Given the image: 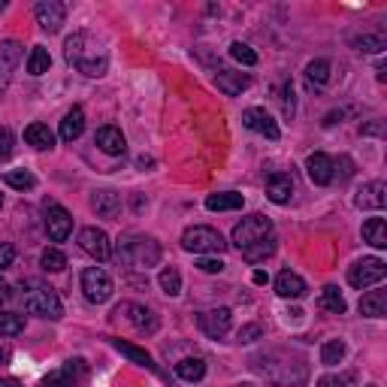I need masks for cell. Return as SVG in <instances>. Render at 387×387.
<instances>
[{
	"label": "cell",
	"mask_w": 387,
	"mask_h": 387,
	"mask_svg": "<svg viewBox=\"0 0 387 387\" xmlns=\"http://www.w3.org/2000/svg\"><path fill=\"white\" fill-rule=\"evenodd\" d=\"M64 58H67V64L76 67V70L85 76H103L109 67V55L103 49V43L85 30L73 33V37L64 43Z\"/></svg>",
	"instance_id": "obj_1"
},
{
	"label": "cell",
	"mask_w": 387,
	"mask_h": 387,
	"mask_svg": "<svg viewBox=\"0 0 387 387\" xmlns=\"http://www.w3.org/2000/svg\"><path fill=\"white\" fill-rule=\"evenodd\" d=\"M116 315L121 318H128V321L140 330V333H155L157 330V318H155V312H149L145 305H136V303H121L118 309H116Z\"/></svg>",
	"instance_id": "obj_13"
},
{
	"label": "cell",
	"mask_w": 387,
	"mask_h": 387,
	"mask_svg": "<svg viewBox=\"0 0 387 387\" xmlns=\"http://www.w3.org/2000/svg\"><path fill=\"white\" fill-rule=\"evenodd\" d=\"M40 264L45 272H61L67 267V254L61 252V248H45L43 257H40Z\"/></svg>",
	"instance_id": "obj_35"
},
{
	"label": "cell",
	"mask_w": 387,
	"mask_h": 387,
	"mask_svg": "<svg viewBox=\"0 0 387 387\" xmlns=\"http://www.w3.org/2000/svg\"><path fill=\"white\" fill-rule=\"evenodd\" d=\"M25 142L33 145V149L45 152V149H52V145H55V133L45 128V124L33 121V124H28V128H25Z\"/></svg>",
	"instance_id": "obj_23"
},
{
	"label": "cell",
	"mask_w": 387,
	"mask_h": 387,
	"mask_svg": "<svg viewBox=\"0 0 387 387\" xmlns=\"http://www.w3.org/2000/svg\"><path fill=\"white\" fill-rule=\"evenodd\" d=\"M381 130H384L381 121H372V124H366V128H360V133H381Z\"/></svg>",
	"instance_id": "obj_47"
},
{
	"label": "cell",
	"mask_w": 387,
	"mask_h": 387,
	"mask_svg": "<svg viewBox=\"0 0 387 387\" xmlns=\"http://www.w3.org/2000/svg\"><path fill=\"white\" fill-rule=\"evenodd\" d=\"M0 387H18L16 378H0Z\"/></svg>",
	"instance_id": "obj_50"
},
{
	"label": "cell",
	"mask_w": 387,
	"mask_h": 387,
	"mask_svg": "<svg viewBox=\"0 0 387 387\" xmlns=\"http://www.w3.org/2000/svg\"><path fill=\"white\" fill-rule=\"evenodd\" d=\"M197 324H200V330L206 333L209 339H221V336H227L230 333V327H233V312L230 309H209V312H203V315H197Z\"/></svg>",
	"instance_id": "obj_10"
},
{
	"label": "cell",
	"mask_w": 387,
	"mask_h": 387,
	"mask_svg": "<svg viewBox=\"0 0 387 387\" xmlns=\"http://www.w3.org/2000/svg\"><path fill=\"white\" fill-rule=\"evenodd\" d=\"M384 309H387L384 291H369L366 297L360 300V315H366V318H384Z\"/></svg>",
	"instance_id": "obj_27"
},
{
	"label": "cell",
	"mask_w": 387,
	"mask_h": 387,
	"mask_svg": "<svg viewBox=\"0 0 387 387\" xmlns=\"http://www.w3.org/2000/svg\"><path fill=\"white\" fill-rule=\"evenodd\" d=\"M13 260H16V248L9 242H0V269L13 267Z\"/></svg>",
	"instance_id": "obj_43"
},
{
	"label": "cell",
	"mask_w": 387,
	"mask_h": 387,
	"mask_svg": "<svg viewBox=\"0 0 387 387\" xmlns=\"http://www.w3.org/2000/svg\"><path fill=\"white\" fill-rule=\"evenodd\" d=\"M366 387H378V384H366Z\"/></svg>",
	"instance_id": "obj_53"
},
{
	"label": "cell",
	"mask_w": 387,
	"mask_h": 387,
	"mask_svg": "<svg viewBox=\"0 0 387 387\" xmlns=\"http://www.w3.org/2000/svg\"><path fill=\"white\" fill-rule=\"evenodd\" d=\"M267 197L272 203H279V206L291 203V197H293V176L291 173H269V179H267Z\"/></svg>",
	"instance_id": "obj_16"
},
{
	"label": "cell",
	"mask_w": 387,
	"mask_h": 387,
	"mask_svg": "<svg viewBox=\"0 0 387 387\" xmlns=\"http://www.w3.org/2000/svg\"><path fill=\"white\" fill-rule=\"evenodd\" d=\"M276 293L281 300H300L305 293V281L297 276V272L284 269V272H279V279H276Z\"/></svg>",
	"instance_id": "obj_18"
},
{
	"label": "cell",
	"mask_w": 387,
	"mask_h": 387,
	"mask_svg": "<svg viewBox=\"0 0 387 387\" xmlns=\"http://www.w3.org/2000/svg\"><path fill=\"white\" fill-rule=\"evenodd\" d=\"M384 276H387V267H384L381 257H363V260H357V264L348 269V281L354 284V288H360V291L369 288V284H378Z\"/></svg>",
	"instance_id": "obj_6"
},
{
	"label": "cell",
	"mask_w": 387,
	"mask_h": 387,
	"mask_svg": "<svg viewBox=\"0 0 387 387\" xmlns=\"http://www.w3.org/2000/svg\"><path fill=\"white\" fill-rule=\"evenodd\" d=\"M25 309L30 315H40V318H49V321H58L64 315V305L58 300V293L52 288H43V284H30L25 291Z\"/></svg>",
	"instance_id": "obj_4"
},
{
	"label": "cell",
	"mask_w": 387,
	"mask_h": 387,
	"mask_svg": "<svg viewBox=\"0 0 387 387\" xmlns=\"http://www.w3.org/2000/svg\"><path fill=\"white\" fill-rule=\"evenodd\" d=\"M21 61V43L18 40H6L0 43V100H4V91L13 79V70Z\"/></svg>",
	"instance_id": "obj_12"
},
{
	"label": "cell",
	"mask_w": 387,
	"mask_h": 387,
	"mask_svg": "<svg viewBox=\"0 0 387 387\" xmlns=\"http://www.w3.org/2000/svg\"><path fill=\"white\" fill-rule=\"evenodd\" d=\"M248 79L245 73H236V70H218L215 73V85H218V91H224L227 97H236V94H242V91L248 88Z\"/></svg>",
	"instance_id": "obj_21"
},
{
	"label": "cell",
	"mask_w": 387,
	"mask_h": 387,
	"mask_svg": "<svg viewBox=\"0 0 387 387\" xmlns=\"http://www.w3.org/2000/svg\"><path fill=\"white\" fill-rule=\"evenodd\" d=\"M94 142L100 145V152L106 155H121L124 149H128V140H124V133L118 128H112V124H106V128H100Z\"/></svg>",
	"instance_id": "obj_19"
},
{
	"label": "cell",
	"mask_w": 387,
	"mask_h": 387,
	"mask_svg": "<svg viewBox=\"0 0 387 387\" xmlns=\"http://www.w3.org/2000/svg\"><path fill=\"white\" fill-rule=\"evenodd\" d=\"M43 387H76L70 369H58V372H49L43 378Z\"/></svg>",
	"instance_id": "obj_40"
},
{
	"label": "cell",
	"mask_w": 387,
	"mask_h": 387,
	"mask_svg": "<svg viewBox=\"0 0 387 387\" xmlns=\"http://www.w3.org/2000/svg\"><path fill=\"white\" fill-rule=\"evenodd\" d=\"M82 293L88 303H106L112 297V279L106 276L103 269L88 267L82 272Z\"/></svg>",
	"instance_id": "obj_7"
},
{
	"label": "cell",
	"mask_w": 387,
	"mask_h": 387,
	"mask_svg": "<svg viewBox=\"0 0 387 387\" xmlns=\"http://www.w3.org/2000/svg\"><path fill=\"white\" fill-rule=\"evenodd\" d=\"M9 300V284L4 281V279H0V305H4Z\"/></svg>",
	"instance_id": "obj_48"
},
{
	"label": "cell",
	"mask_w": 387,
	"mask_h": 387,
	"mask_svg": "<svg viewBox=\"0 0 387 387\" xmlns=\"http://www.w3.org/2000/svg\"><path fill=\"white\" fill-rule=\"evenodd\" d=\"M354 206L357 209H384L387 206V185L384 181H369V185H363L354 197Z\"/></svg>",
	"instance_id": "obj_15"
},
{
	"label": "cell",
	"mask_w": 387,
	"mask_h": 387,
	"mask_svg": "<svg viewBox=\"0 0 387 387\" xmlns=\"http://www.w3.org/2000/svg\"><path fill=\"white\" fill-rule=\"evenodd\" d=\"M305 173L315 185H330L333 181V157L324 155V152H315L309 155V161H305Z\"/></svg>",
	"instance_id": "obj_17"
},
{
	"label": "cell",
	"mask_w": 387,
	"mask_h": 387,
	"mask_svg": "<svg viewBox=\"0 0 387 387\" xmlns=\"http://www.w3.org/2000/svg\"><path fill=\"white\" fill-rule=\"evenodd\" d=\"M305 76H309V82H315V85H327L330 82V61H324V58L312 61L305 67Z\"/></svg>",
	"instance_id": "obj_37"
},
{
	"label": "cell",
	"mask_w": 387,
	"mask_h": 387,
	"mask_svg": "<svg viewBox=\"0 0 387 387\" xmlns=\"http://www.w3.org/2000/svg\"><path fill=\"white\" fill-rule=\"evenodd\" d=\"M206 209H209V212H230V209H242V194H233V191L212 194V197L206 200Z\"/></svg>",
	"instance_id": "obj_26"
},
{
	"label": "cell",
	"mask_w": 387,
	"mask_h": 387,
	"mask_svg": "<svg viewBox=\"0 0 387 387\" xmlns=\"http://www.w3.org/2000/svg\"><path fill=\"white\" fill-rule=\"evenodd\" d=\"M354 45H357V52H384L387 40H384V33H363V37L354 40Z\"/></svg>",
	"instance_id": "obj_36"
},
{
	"label": "cell",
	"mask_w": 387,
	"mask_h": 387,
	"mask_svg": "<svg viewBox=\"0 0 387 387\" xmlns=\"http://www.w3.org/2000/svg\"><path fill=\"white\" fill-rule=\"evenodd\" d=\"M157 281H161V291L167 293V297H179V293H181V276H179V269H173V267L161 269Z\"/></svg>",
	"instance_id": "obj_33"
},
{
	"label": "cell",
	"mask_w": 387,
	"mask_h": 387,
	"mask_svg": "<svg viewBox=\"0 0 387 387\" xmlns=\"http://www.w3.org/2000/svg\"><path fill=\"white\" fill-rule=\"evenodd\" d=\"M345 357V342L342 339H330V342H324L321 348V363L324 366H336V363H342Z\"/></svg>",
	"instance_id": "obj_32"
},
{
	"label": "cell",
	"mask_w": 387,
	"mask_h": 387,
	"mask_svg": "<svg viewBox=\"0 0 387 387\" xmlns=\"http://www.w3.org/2000/svg\"><path fill=\"white\" fill-rule=\"evenodd\" d=\"M363 239L375 248H387V224L384 218H369L363 224Z\"/></svg>",
	"instance_id": "obj_30"
},
{
	"label": "cell",
	"mask_w": 387,
	"mask_h": 387,
	"mask_svg": "<svg viewBox=\"0 0 387 387\" xmlns=\"http://www.w3.org/2000/svg\"><path fill=\"white\" fill-rule=\"evenodd\" d=\"M318 387H345V381L336 378V375H324V378L318 381Z\"/></svg>",
	"instance_id": "obj_46"
},
{
	"label": "cell",
	"mask_w": 387,
	"mask_h": 387,
	"mask_svg": "<svg viewBox=\"0 0 387 387\" xmlns=\"http://www.w3.org/2000/svg\"><path fill=\"white\" fill-rule=\"evenodd\" d=\"M252 279H254V284H267V281H269V276H267V272H264V269H257V272H254V276H252Z\"/></svg>",
	"instance_id": "obj_49"
},
{
	"label": "cell",
	"mask_w": 387,
	"mask_h": 387,
	"mask_svg": "<svg viewBox=\"0 0 387 387\" xmlns=\"http://www.w3.org/2000/svg\"><path fill=\"white\" fill-rule=\"evenodd\" d=\"M272 236V221L267 218V215H248V218H242L236 227H233V245L239 248V252H245V248H252L254 242H260V239Z\"/></svg>",
	"instance_id": "obj_5"
},
{
	"label": "cell",
	"mask_w": 387,
	"mask_h": 387,
	"mask_svg": "<svg viewBox=\"0 0 387 387\" xmlns=\"http://www.w3.org/2000/svg\"><path fill=\"white\" fill-rule=\"evenodd\" d=\"M0 206H4V194H0Z\"/></svg>",
	"instance_id": "obj_52"
},
{
	"label": "cell",
	"mask_w": 387,
	"mask_h": 387,
	"mask_svg": "<svg viewBox=\"0 0 387 387\" xmlns=\"http://www.w3.org/2000/svg\"><path fill=\"white\" fill-rule=\"evenodd\" d=\"M79 245L94 260H109V254H112V242L100 227H82V230H79Z\"/></svg>",
	"instance_id": "obj_9"
},
{
	"label": "cell",
	"mask_w": 387,
	"mask_h": 387,
	"mask_svg": "<svg viewBox=\"0 0 387 387\" xmlns=\"http://www.w3.org/2000/svg\"><path fill=\"white\" fill-rule=\"evenodd\" d=\"M176 375L181 381H200L203 375H206V363L200 357H185V360L176 363Z\"/></svg>",
	"instance_id": "obj_28"
},
{
	"label": "cell",
	"mask_w": 387,
	"mask_h": 387,
	"mask_svg": "<svg viewBox=\"0 0 387 387\" xmlns=\"http://www.w3.org/2000/svg\"><path fill=\"white\" fill-rule=\"evenodd\" d=\"M242 124H245L248 130H254V133H260V136H267V140H279V136H281L276 118H272L267 109H257V106L245 109V112H242Z\"/></svg>",
	"instance_id": "obj_11"
},
{
	"label": "cell",
	"mask_w": 387,
	"mask_h": 387,
	"mask_svg": "<svg viewBox=\"0 0 387 387\" xmlns=\"http://www.w3.org/2000/svg\"><path fill=\"white\" fill-rule=\"evenodd\" d=\"M276 254V233L267 236V239H260V242H254L252 248H245L242 257L248 260V264H260V260H267Z\"/></svg>",
	"instance_id": "obj_29"
},
{
	"label": "cell",
	"mask_w": 387,
	"mask_h": 387,
	"mask_svg": "<svg viewBox=\"0 0 387 387\" xmlns=\"http://www.w3.org/2000/svg\"><path fill=\"white\" fill-rule=\"evenodd\" d=\"M82 130H85V112L76 106V109L67 112L64 121H61V140L64 142H73V140L82 136Z\"/></svg>",
	"instance_id": "obj_22"
},
{
	"label": "cell",
	"mask_w": 387,
	"mask_h": 387,
	"mask_svg": "<svg viewBox=\"0 0 387 387\" xmlns=\"http://www.w3.org/2000/svg\"><path fill=\"white\" fill-rule=\"evenodd\" d=\"M109 345L116 348L118 354H124L128 360H133L136 366H145V369H152V372H157V375H161V369H157V363L152 360V354H149V351L136 348V345H130V342H121V339H109Z\"/></svg>",
	"instance_id": "obj_20"
},
{
	"label": "cell",
	"mask_w": 387,
	"mask_h": 387,
	"mask_svg": "<svg viewBox=\"0 0 387 387\" xmlns=\"http://www.w3.org/2000/svg\"><path fill=\"white\" fill-rule=\"evenodd\" d=\"M181 248L185 252H194V254H221L227 242H224V236L215 230V227H188L185 233H181Z\"/></svg>",
	"instance_id": "obj_3"
},
{
	"label": "cell",
	"mask_w": 387,
	"mask_h": 387,
	"mask_svg": "<svg viewBox=\"0 0 387 387\" xmlns=\"http://www.w3.org/2000/svg\"><path fill=\"white\" fill-rule=\"evenodd\" d=\"M254 339H260V327L257 324H248L239 330V342H254Z\"/></svg>",
	"instance_id": "obj_44"
},
{
	"label": "cell",
	"mask_w": 387,
	"mask_h": 387,
	"mask_svg": "<svg viewBox=\"0 0 387 387\" xmlns=\"http://www.w3.org/2000/svg\"><path fill=\"white\" fill-rule=\"evenodd\" d=\"M4 179H6L9 188H18V191H30L33 185H37V176H33L30 169H9Z\"/></svg>",
	"instance_id": "obj_34"
},
{
	"label": "cell",
	"mask_w": 387,
	"mask_h": 387,
	"mask_svg": "<svg viewBox=\"0 0 387 387\" xmlns=\"http://www.w3.org/2000/svg\"><path fill=\"white\" fill-rule=\"evenodd\" d=\"M33 16H37V25L45 33H58L61 25L67 21V6L61 0H40V4L33 6Z\"/></svg>",
	"instance_id": "obj_8"
},
{
	"label": "cell",
	"mask_w": 387,
	"mask_h": 387,
	"mask_svg": "<svg viewBox=\"0 0 387 387\" xmlns=\"http://www.w3.org/2000/svg\"><path fill=\"white\" fill-rule=\"evenodd\" d=\"M49 67H52L49 49H43V45H33V49H30V58H28V73H30V76H43V73H49Z\"/></svg>",
	"instance_id": "obj_31"
},
{
	"label": "cell",
	"mask_w": 387,
	"mask_h": 387,
	"mask_svg": "<svg viewBox=\"0 0 387 387\" xmlns=\"http://www.w3.org/2000/svg\"><path fill=\"white\" fill-rule=\"evenodd\" d=\"M25 330V318L21 315H9L0 312V336H18Z\"/></svg>",
	"instance_id": "obj_38"
},
{
	"label": "cell",
	"mask_w": 387,
	"mask_h": 387,
	"mask_svg": "<svg viewBox=\"0 0 387 387\" xmlns=\"http://www.w3.org/2000/svg\"><path fill=\"white\" fill-rule=\"evenodd\" d=\"M230 58L239 61V64H245V67H254L257 64L254 49H252V45H245V43H239V40L230 45Z\"/></svg>",
	"instance_id": "obj_39"
},
{
	"label": "cell",
	"mask_w": 387,
	"mask_h": 387,
	"mask_svg": "<svg viewBox=\"0 0 387 387\" xmlns=\"http://www.w3.org/2000/svg\"><path fill=\"white\" fill-rule=\"evenodd\" d=\"M118 206H121V197L116 191H97L94 197H91V209L97 215H106V218H112V215L118 212Z\"/></svg>",
	"instance_id": "obj_24"
},
{
	"label": "cell",
	"mask_w": 387,
	"mask_h": 387,
	"mask_svg": "<svg viewBox=\"0 0 387 387\" xmlns=\"http://www.w3.org/2000/svg\"><path fill=\"white\" fill-rule=\"evenodd\" d=\"M284 116H293V88L291 85H284Z\"/></svg>",
	"instance_id": "obj_45"
},
{
	"label": "cell",
	"mask_w": 387,
	"mask_h": 387,
	"mask_svg": "<svg viewBox=\"0 0 387 387\" xmlns=\"http://www.w3.org/2000/svg\"><path fill=\"white\" fill-rule=\"evenodd\" d=\"M45 230H49L52 242H64V239L73 233L70 212H67L64 206H49V212H45Z\"/></svg>",
	"instance_id": "obj_14"
},
{
	"label": "cell",
	"mask_w": 387,
	"mask_h": 387,
	"mask_svg": "<svg viewBox=\"0 0 387 387\" xmlns=\"http://www.w3.org/2000/svg\"><path fill=\"white\" fill-rule=\"evenodd\" d=\"M13 145H16L13 130L0 128V161H9V157H13Z\"/></svg>",
	"instance_id": "obj_41"
},
{
	"label": "cell",
	"mask_w": 387,
	"mask_h": 387,
	"mask_svg": "<svg viewBox=\"0 0 387 387\" xmlns=\"http://www.w3.org/2000/svg\"><path fill=\"white\" fill-rule=\"evenodd\" d=\"M118 257L124 260L128 267H140V269H149L161 260V245L149 236H124L118 242Z\"/></svg>",
	"instance_id": "obj_2"
},
{
	"label": "cell",
	"mask_w": 387,
	"mask_h": 387,
	"mask_svg": "<svg viewBox=\"0 0 387 387\" xmlns=\"http://www.w3.org/2000/svg\"><path fill=\"white\" fill-rule=\"evenodd\" d=\"M197 269H203V272H221L224 269V260L221 257H200L197 260Z\"/></svg>",
	"instance_id": "obj_42"
},
{
	"label": "cell",
	"mask_w": 387,
	"mask_h": 387,
	"mask_svg": "<svg viewBox=\"0 0 387 387\" xmlns=\"http://www.w3.org/2000/svg\"><path fill=\"white\" fill-rule=\"evenodd\" d=\"M4 363H6V351H0V366H4Z\"/></svg>",
	"instance_id": "obj_51"
},
{
	"label": "cell",
	"mask_w": 387,
	"mask_h": 387,
	"mask_svg": "<svg viewBox=\"0 0 387 387\" xmlns=\"http://www.w3.org/2000/svg\"><path fill=\"white\" fill-rule=\"evenodd\" d=\"M318 305H321L324 312H330V315H345V309H348L345 297L339 293V288H333V284L321 291V297H318Z\"/></svg>",
	"instance_id": "obj_25"
}]
</instances>
